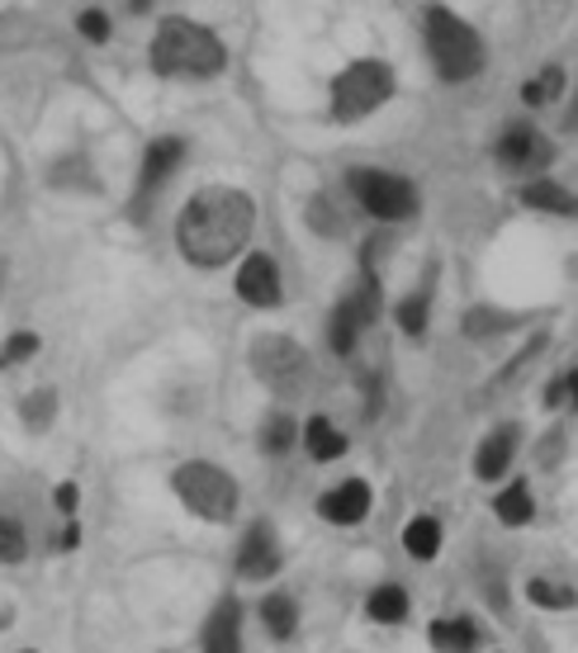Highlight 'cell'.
<instances>
[{
	"instance_id": "obj_1",
	"label": "cell",
	"mask_w": 578,
	"mask_h": 653,
	"mask_svg": "<svg viewBox=\"0 0 578 653\" xmlns=\"http://www.w3.org/2000/svg\"><path fill=\"white\" fill-rule=\"evenodd\" d=\"M256 228V199L233 186H209L190 194V204L176 218V246L180 256L200 271H219L252 242Z\"/></svg>"
},
{
	"instance_id": "obj_2",
	"label": "cell",
	"mask_w": 578,
	"mask_h": 653,
	"mask_svg": "<svg viewBox=\"0 0 578 653\" xmlns=\"http://www.w3.org/2000/svg\"><path fill=\"white\" fill-rule=\"evenodd\" d=\"M223 39L195 20H167L153 39V72L167 81H204L223 72Z\"/></svg>"
},
{
	"instance_id": "obj_3",
	"label": "cell",
	"mask_w": 578,
	"mask_h": 653,
	"mask_svg": "<svg viewBox=\"0 0 578 653\" xmlns=\"http://www.w3.org/2000/svg\"><path fill=\"white\" fill-rule=\"evenodd\" d=\"M427 53H432L437 76L451 81V86L484 72V39H479V29L455 20L445 6L427 10Z\"/></svg>"
},
{
	"instance_id": "obj_4",
	"label": "cell",
	"mask_w": 578,
	"mask_h": 653,
	"mask_svg": "<svg viewBox=\"0 0 578 653\" xmlns=\"http://www.w3.org/2000/svg\"><path fill=\"white\" fill-rule=\"evenodd\" d=\"M171 488L195 516H204V522L223 526V522H233L238 516V483H233L228 468H219L213 460H186L171 474Z\"/></svg>"
},
{
	"instance_id": "obj_5",
	"label": "cell",
	"mask_w": 578,
	"mask_h": 653,
	"mask_svg": "<svg viewBox=\"0 0 578 653\" xmlns=\"http://www.w3.org/2000/svg\"><path fill=\"white\" fill-rule=\"evenodd\" d=\"M393 66L385 62H375V57H360L351 62L346 72L333 81V119L337 124H360V119H370V114L379 105H389L393 99Z\"/></svg>"
},
{
	"instance_id": "obj_6",
	"label": "cell",
	"mask_w": 578,
	"mask_h": 653,
	"mask_svg": "<svg viewBox=\"0 0 578 653\" xmlns=\"http://www.w3.org/2000/svg\"><path fill=\"white\" fill-rule=\"evenodd\" d=\"M346 186L360 199V209L379 223H403V218L418 213V186L393 171H351Z\"/></svg>"
},
{
	"instance_id": "obj_7",
	"label": "cell",
	"mask_w": 578,
	"mask_h": 653,
	"mask_svg": "<svg viewBox=\"0 0 578 653\" xmlns=\"http://www.w3.org/2000/svg\"><path fill=\"white\" fill-rule=\"evenodd\" d=\"M252 370L280 393H299L304 383V350L294 337H256L252 346Z\"/></svg>"
},
{
	"instance_id": "obj_8",
	"label": "cell",
	"mask_w": 578,
	"mask_h": 653,
	"mask_svg": "<svg viewBox=\"0 0 578 653\" xmlns=\"http://www.w3.org/2000/svg\"><path fill=\"white\" fill-rule=\"evenodd\" d=\"M186 161V143L180 138H157L143 157V176H138V199H134V218H147V204L157 199V190L180 171Z\"/></svg>"
},
{
	"instance_id": "obj_9",
	"label": "cell",
	"mask_w": 578,
	"mask_h": 653,
	"mask_svg": "<svg viewBox=\"0 0 578 653\" xmlns=\"http://www.w3.org/2000/svg\"><path fill=\"white\" fill-rule=\"evenodd\" d=\"M555 157V147L545 133H536L532 124H512L498 138V166L503 171H545Z\"/></svg>"
},
{
	"instance_id": "obj_10",
	"label": "cell",
	"mask_w": 578,
	"mask_h": 653,
	"mask_svg": "<svg viewBox=\"0 0 578 653\" xmlns=\"http://www.w3.org/2000/svg\"><path fill=\"white\" fill-rule=\"evenodd\" d=\"M280 573V540H275V530L271 522H252L242 535V545H238V578L246 582H266Z\"/></svg>"
},
{
	"instance_id": "obj_11",
	"label": "cell",
	"mask_w": 578,
	"mask_h": 653,
	"mask_svg": "<svg viewBox=\"0 0 578 653\" xmlns=\"http://www.w3.org/2000/svg\"><path fill=\"white\" fill-rule=\"evenodd\" d=\"M370 502H375V493H370L366 478H346L318 497V516L333 526H360L370 516Z\"/></svg>"
},
{
	"instance_id": "obj_12",
	"label": "cell",
	"mask_w": 578,
	"mask_h": 653,
	"mask_svg": "<svg viewBox=\"0 0 578 653\" xmlns=\"http://www.w3.org/2000/svg\"><path fill=\"white\" fill-rule=\"evenodd\" d=\"M238 294H242L252 308H275L280 294H285V289H280L275 261L261 256V251H252V256L242 261V271H238Z\"/></svg>"
},
{
	"instance_id": "obj_13",
	"label": "cell",
	"mask_w": 578,
	"mask_h": 653,
	"mask_svg": "<svg viewBox=\"0 0 578 653\" xmlns=\"http://www.w3.org/2000/svg\"><path fill=\"white\" fill-rule=\"evenodd\" d=\"M204 653H242V607L238 597H223L204 621Z\"/></svg>"
},
{
	"instance_id": "obj_14",
	"label": "cell",
	"mask_w": 578,
	"mask_h": 653,
	"mask_svg": "<svg viewBox=\"0 0 578 653\" xmlns=\"http://www.w3.org/2000/svg\"><path fill=\"white\" fill-rule=\"evenodd\" d=\"M517 445H522V431H517V426H498L484 445H479V455H474V474L484 478V483H498V478L507 474V464L517 460Z\"/></svg>"
},
{
	"instance_id": "obj_15",
	"label": "cell",
	"mask_w": 578,
	"mask_h": 653,
	"mask_svg": "<svg viewBox=\"0 0 578 653\" xmlns=\"http://www.w3.org/2000/svg\"><path fill=\"white\" fill-rule=\"evenodd\" d=\"M432 644L441 653H470L479 644V625L470 615H441V621H432Z\"/></svg>"
},
{
	"instance_id": "obj_16",
	"label": "cell",
	"mask_w": 578,
	"mask_h": 653,
	"mask_svg": "<svg viewBox=\"0 0 578 653\" xmlns=\"http://www.w3.org/2000/svg\"><path fill=\"white\" fill-rule=\"evenodd\" d=\"M304 445H308V455L318 460V464L346 455V435H341L337 422H327V417H313V422L304 426Z\"/></svg>"
},
{
	"instance_id": "obj_17",
	"label": "cell",
	"mask_w": 578,
	"mask_h": 653,
	"mask_svg": "<svg viewBox=\"0 0 578 653\" xmlns=\"http://www.w3.org/2000/svg\"><path fill=\"white\" fill-rule=\"evenodd\" d=\"M366 615L379 625H399L408 621V592L399 588V582H385V588H375L370 601H366Z\"/></svg>"
},
{
	"instance_id": "obj_18",
	"label": "cell",
	"mask_w": 578,
	"mask_h": 653,
	"mask_svg": "<svg viewBox=\"0 0 578 653\" xmlns=\"http://www.w3.org/2000/svg\"><path fill=\"white\" fill-rule=\"evenodd\" d=\"M493 512H498L503 526H526L536 516V502H532V488L526 483H507V488L493 497Z\"/></svg>"
},
{
	"instance_id": "obj_19",
	"label": "cell",
	"mask_w": 578,
	"mask_h": 653,
	"mask_svg": "<svg viewBox=\"0 0 578 653\" xmlns=\"http://www.w3.org/2000/svg\"><path fill=\"white\" fill-rule=\"evenodd\" d=\"M403 549L412 559H437L441 555V522L437 516H412L403 530Z\"/></svg>"
},
{
	"instance_id": "obj_20",
	"label": "cell",
	"mask_w": 578,
	"mask_h": 653,
	"mask_svg": "<svg viewBox=\"0 0 578 653\" xmlns=\"http://www.w3.org/2000/svg\"><path fill=\"white\" fill-rule=\"evenodd\" d=\"M261 621H266V630L275 634V640H290V634L299 630V607H294L290 592H271L266 601H261Z\"/></svg>"
},
{
	"instance_id": "obj_21",
	"label": "cell",
	"mask_w": 578,
	"mask_h": 653,
	"mask_svg": "<svg viewBox=\"0 0 578 653\" xmlns=\"http://www.w3.org/2000/svg\"><path fill=\"white\" fill-rule=\"evenodd\" d=\"M522 204H526V209H550V213H574L569 190L550 186V180H532V186L522 190Z\"/></svg>"
},
{
	"instance_id": "obj_22",
	"label": "cell",
	"mask_w": 578,
	"mask_h": 653,
	"mask_svg": "<svg viewBox=\"0 0 578 653\" xmlns=\"http://www.w3.org/2000/svg\"><path fill=\"white\" fill-rule=\"evenodd\" d=\"M360 337H366V327H360V317H356L351 304L341 298L337 313H333V350H337V356H351Z\"/></svg>"
},
{
	"instance_id": "obj_23",
	"label": "cell",
	"mask_w": 578,
	"mask_h": 653,
	"mask_svg": "<svg viewBox=\"0 0 578 653\" xmlns=\"http://www.w3.org/2000/svg\"><path fill=\"white\" fill-rule=\"evenodd\" d=\"M299 441V426H294V417H266V431H261V450H266V455H285V450Z\"/></svg>"
},
{
	"instance_id": "obj_24",
	"label": "cell",
	"mask_w": 578,
	"mask_h": 653,
	"mask_svg": "<svg viewBox=\"0 0 578 653\" xmlns=\"http://www.w3.org/2000/svg\"><path fill=\"white\" fill-rule=\"evenodd\" d=\"M559 86H565V72H559V66H545L536 81H526L522 99H526V105H550V99L559 95Z\"/></svg>"
},
{
	"instance_id": "obj_25",
	"label": "cell",
	"mask_w": 578,
	"mask_h": 653,
	"mask_svg": "<svg viewBox=\"0 0 578 653\" xmlns=\"http://www.w3.org/2000/svg\"><path fill=\"white\" fill-rule=\"evenodd\" d=\"M29 555V540H24V526L0 516V564H24Z\"/></svg>"
},
{
	"instance_id": "obj_26",
	"label": "cell",
	"mask_w": 578,
	"mask_h": 653,
	"mask_svg": "<svg viewBox=\"0 0 578 653\" xmlns=\"http://www.w3.org/2000/svg\"><path fill=\"white\" fill-rule=\"evenodd\" d=\"M427 308H432V304H427V294H408L403 304L393 308V317H399V327L408 331V337H422V331H427Z\"/></svg>"
},
{
	"instance_id": "obj_27",
	"label": "cell",
	"mask_w": 578,
	"mask_h": 653,
	"mask_svg": "<svg viewBox=\"0 0 578 653\" xmlns=\"http://www.w3.org/2000/svg\"><path fill=\"white\" fill-rule=\"evenodd\" d=\"M526 592H532V601H536V607H545V611H565L569 601H574L569 588H555V582H540V578H536Z\"/></svg>"
},
{
	"instance_id": "obj_28",
	"label": "cell",
	"mask_w": 578,
	"mask_h": 653,
	"mask_svg": "<svg viewBox=\"0 0 578 653\" xmlns=\"http://www.w3.org/2000/svg\"><path fill=\"white\" fill-rule=\"evenodd\" d=\"M57 412V393L53 389H39L34 398H29V403H24V417H29V426H48V417H53Z\"/></svg>"
},
{
	"instance_id": "obj_29",
	"label": "cell",
	"mask_w": 578,
	"mask_h": 653,
	"mask_svg": "<svg viewBox=\"0 0 578 653\" xmlns=\"http://www.w3.org/2000/svg\"><path fill=\"white\" fill-rule=\"evenodd\" d=\"M76 29L86 33L91 43H105L109 39V14L105 10H81V20H76Z\"/></svg>"
},
{
	"instance_id": "obj_30",
	"label": "cell",
	"mask_w": 578,
	"mask_h": 653,
	"mask_svg": "<svg viewBox=\"0 0 578 653\" xmlns=\"http://www.w3.org/2000/svg\"><path fill=\"white\" fill-rule=\"evenodd\" d=\"M34 350H39V337H34V331H20V337L6 341V356H0V360H29Z\"/></svg>"
},
{
	"instance_id": "obj_31",
	"label": "cell",
	"mask_w": 578,
	"mask_h": 653,
	"mask_svg": "<svg viewBox=\"0 0 578 653\" xmlns=\"http://www.w3.org/2000/svg\"><path fill=\"white\" fill-rule=\"evenodd\" d=\"M569 398H574V375H559L550 389H545V408H565Z\"/></svg>"
},
{
	"instance_id": "obj_32",
	"label": "cell",
	"mask_w": 578,
	"mask_h": 653,
	"mask_svg": "<svg viewBox=\"0 0 578 653\" xmlns=\"http://www.w3.org/2000/svg\"><path fill=\"white\" fill-rule=\"evenodd\" d=\"M57 512L62 516H76V502H81V493H76V483H57Z\"/></svg>"
},
{
	"instance_id": "obj_33",
	"label": "cell",
	"mask_w": 578,
	"mask_h": 653,
	"mask_svg": "<svg viewBox=\"0 0 578 653\" xmlns=\"http://www.w3.org/2000/svg\"><path fill=\"white\" fill-rule=\"evenodd\" d=\"M76 540H81V526L72 522L67 530H62V535H57V549H76Z\"/></svg>"
},
{
	"instance_id": "obj_34",
	"label": "cell",
	"mask_w": 578,
	"mask_h": 653,
	"mask_svg": "<svg viewBox=\"0 0 578 653\" xmlns=\"http://www.w3.org/2000/svg\"><path fill=\"white\" fill-rule=\"evenodd\" d=\"M24 653H39V649H24Z\"/></svg>"
}]
</instances>
